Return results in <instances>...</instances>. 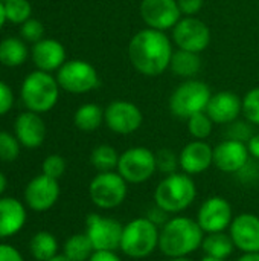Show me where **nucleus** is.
<instances>
[{"instance_id":"1","label":"nucleus","mask_w":259,"mask_h":261,"mask_svg":"<svg viewBox=\"0 0 259 261\" xmlns=\"http://www.w3.org/2000/svg\"><path fill=\"white\" fill-rule=\"evenodd\" d=\"M172 46L163 31L153 28L139 31L128 44L133 67L147 76L162 75L171 64Z\"/></svg>"},{"instance_id":"2","label":"nucleus","mask_w":259,"mask_h":261,"mask_svg":"<svg viewBox=\"0 0 259 261\" xmlns=\"http://www.w3.org/2000/svg\"><path fill=\"white\" fill-rule=\"evenodd\" d=\"M203 239L205 232L197 220L176 216L160 228L159 249L168 258L188 257L202 248Z\"/></svg>"},{"instance_id":"3","label":"nucleus","mask_w":259,"mask_h":261,"mask_svg":"<svg viewBox=\"0 0 259 261\" xmlns=\"http://www.w3.org/2000/svg\"><path fill=\"white\" fill-rule=\"evenodd\" d=\"M197 199V185L186 173H172L166 176L154 190V205L168 214L186 211Z\"/></svg>"},{"instance_id":"4","label":"nucleus","mask_w":259,"mask_h":261,"mask_svg":"<svg viewBox=\"0 0 259 261\" xmlns=\"http://www.w3.org/2000/svg\"><path fill=\"white\" fill-rule=\"evenodd\" d=\"M160 228H157L147 217H137L124 226L121 248L127 257L142 260L154 254L159 249Z\"/></svg>"},{"instance_id":"5","label":"nucleus","mask_w":259,"mask_h":261,"mask_svg":"<svg viewBox=\"0 0 259 261\" xmlns=\"http://www.w3.org/2000/svg\"><path fill=\"white\" fill-rule=\"evenodd\" d=\"M20 93L27 110L46 113L52 110L58 101L60 84L49 72L35 70L24 78Z\"/></svg>"},{"instance_id":"6","label":"nucleus","mask_w":259,"mask_h":261,"mask_svg":"<svg viewBox=\"0 0 259 261\" xmlns=\"http://www.w3.org/2000/svg\"><path fill=\"white\" fill-rule=\"evenodd\" d=\"M128 194V182L118 171L98 173L90 185L89 196L93 205L99 210L108 211L121 206Z\"/></svg>"},{"instance_id":"7","label":"nucleus","mask_w":259,"mask_h":261,"mask_svg":"<svg viewBox=\"0 0 259 261\" xmlns=\"http://www.w3.org/2000/svg\"><path fill=\"white\" fill-rule=\"evenodd\" d=\"M211 96V90L203 81L189 80L176 89L169 99V109L176 116L189 119L200 112H206Z\"/></svg>"},{"instance_id":"8","label":"nucleus","mask_w":259,"mask_h":261,"mask_svg":"<svg viewBox=\"0 0 259 261\" xmlns=\"http://www.w3.org/2000/svg\"><path fill=\"white\" fill-rule=\"evenodd\" d=\"M157 171L156 153L145 147H133L119 156L118 173L128 184H143L150 180Z\"/></svg>"},{"instance_id":"9","label":"nucleus","mask_w":259,"mask_h":261,"mask_svg":"<svg viewBox=\"0 0 259 261\" xmlns=\"http://www.w3.org/2000/svg\"><path fill=\"white\" fill-rule=\"evenodd\" d=\"M124 225L102 214L92 213L85 219V234L95 251H119Z\"/></svg>"},{"instance_id":"10","label":"nucleus","mask_w":259,"mask_h":261,"mask_svg":"<svg viewBox=\"0 0 259 261\" xmlns=\"http://www.w3.org/2000/svg\"><path fill=\"white\" fill-rule=\"evenodd\" d=\"M56 81L61 89L70 93H87L99 86L96 69L82 60L66 61L56 73Z\"/></svg>"},{"instance_id":"11","label":"nucleus","mask_w":259,"mask_h":261,"mask_svg":"<svg viewBox=\"0 0 259 261\" xmlns=\"http://www.w3.org/2000/svg\"><path fill=\"white\" fill-rule=\"evenodd\" d=\"M234 220V210L227 199L212 196L206 199L197 214V222L205 234L224 232Z\"/></svg>"},{"instance_id":"12","label":"nucleus","mask_w":259,"mask_h":261,"mask_svg":"<svg viewBox=\"0 0 259 261\" xmlns=\"http://www.w3.org/2000/svg\"><path fill=\"white\" fill-rule=\"evenodd\" d=\"M172 38L180 49L200 54L211 43V31L202 20L185 17L174 26Z\"/></svg>"},{"instance_id":"13","label":"nucleus","mask_w":259,"mask_h":261,"mask_svg":"<svg viewBox=\"0 0 259 261\" xmlns=\"http://www.w3.org/2000/svg\"><path fill=\"white\" fill-rule=\"evenodd\" d=\"M140 109L128 101H113L104 110L105 125L118 135H131L142 125Z\"/></svg>"},{"instance_id":"14","label":"nucleus","mask_w":259,"mask_h":261,"mask_svg":"<svg viewBox=\"0 0 259 261\" xmlns=\"http://www.w3.org/2000/svg\"><path fill=\"white\" fill-rule=\"evenodd\" d=\"M60 199V184L46 174L35 176L24 188L26 205L37 213L50 210Z\"/></svg>"},{"instance_id":"15","label":"nucleus","mask_w":259,"mask_h":261,"mask_svg":"<svg viewBox=\"0 0 259 261\" xmlns=\"http://www.w3.org/2000/svg\"><path fill=\"white\" fill-rule=\"evenodd\" d=\"M140 15L150 28L166 31L179 23L182 11L177 0H142Z\"/></svg>"},{"instance_id":"16","label":"nucleus","mask_w":259,"mask_h":261,"mask_svg":"<svg viewBox=\"0 0 259 261\" xmlns=\"http://www.w3.org/2000/svg\"><path fill=\"white\" fill-rule=\"evenodd\" d=\"M229 236L243 254L259 252V217L252 213L238 214L229 226Z\"/></svg>"},{"instance_id":"17","label":"nucleus","mask_w":259,"mask_h":261,"mask_svg":"<svg viewBox=\"0 0 259 261\" xmlns=\"http://www.w3.org/2000/svg\"><path fill=\"white\" fill-rule=\"evenodd\" d=\"M250 161L247 144L226 139L214 148V165L227 174H237Z\"/></svg>"},{"instance_id":"18","label":"nucleus","mask_w":259,"mask_h":261,"mask_svg":"<svg viewBox=\"0 0 259 261\" xmlns=\"http://www.w3.org/2000/svg\"><path fill=\"white\" fill-rule=\"evenodd\" d=\"M180 170L189 176L205 173L214 165V148L205 141H192L179 154Z\"/></svg>"},{"instance_id":"19","label":"nucleus","mask_w":259,"mask_h":261,"mask_svg":"<svg viewBox=\"0 0 259 261\" xmlns=\"http://www.w3.org/2000/svg\"><path fill=\"white\" fill-rule=\"evenodd\" d=\"M14 133L18 142L26 148H38L46 138V125L38 113L23 112L14 122Z\"/></svg>"},{"instance_id":"20","label":"nucleus","mask_w":259,"mask_h":261,"mask_svg":"<svg viewBox=\"0 0 259 261\" xmlns=\"http://www.w3.org/2000/svg\"><path fill=\"white\" fill-rule=\"evenodd\" d=\"M243 112V101L237 93L218 92L211 96L206 113L214 121V124H231Z\"/></svg>"},{"instance_id":"21","label":"nucleus","mask_w":259,"mask_h":261,"mask_svg":"<svg viewBox=\"0 0 259 261\" xmlns=\"http://www.w3.org/2000/svg\"><path fill=\"white\" fill-rule=\"evenodd\" d=\"M32 60L38 70L52 72L60 69L66 63L64 46L52 38H43L32 47Z\"/></svg>"},{"instance_id":"22","label":"nucleus","mask_w":259,"mask_h":261,"mask_svg":"<svg viewBox=\"0 0 259 261\" xmlns=\"http://www.w3.org/2000/svg\"><path fill=\"white\" fill-rule=\"evenodd\" d=\"M26 223L24 205L15 197H0V239L15 236Z\"/></svg>"},{"instance_id":"23","label":"nucleus","mask_w":259,"mask_h":261,"mask_svg":"<svg viewBox=\"0 0 259 261\" xmlns=\"http://www.w3.org/2000/svg\"><path fill=\"white\" fill-rule=\"evenodd\" d=\"M202 249H203L205 255H211V257L226 260L227 257L232 255V252L235 249V245H234L231 236L224 231V232L205 234Z\"/></svg>"},{"instance_id":"24","label":"nucleus","mask_w":259,"mask_h":261,"mask_svg":"<svg viewBox=\"0 0 259 261\" xmlns=\"http://www.w3.org/2000/svg\"><path fill=\"white\" fill-rule=\"evenodd\" d=\"M31 255L37 261H49L58 255V242L56 237L47 231L37 232L29 242Z\"/></svg>"},{"instance_id":"25","label":"nucleus","mask_w":259,"mask_h":261,"mask_svg":"<svg viewBox=\"0 0 259 261\" xmlns=\"http://www.w3.org/2000/svg\"><path fill=\"white\" fill-rule=\"evenodd\" d=\"M27 58L26 44L15 37H8L0 41V63L8 67H17Z\"/></svg>"},{"instance_id":"26","label":"nucleus","mask_w":259,"mask_h":261,"mask_svg":"<svg viewBox=\"0 0 259 261\" xmlns=\"http://www.w3.org/2000/svg\"><path fill=\"white\" fill-rule=\"evenodd\" d=\"M169 67L176 75L183 78H191L198 73L202 67V60L197 52L179 49L177 52L172 54Z\"/></svg>"},{"instance_id":"27","label":"nucleus","mask_w":259,"mask_h":261,"mask_svg":"<svg viewBox=\"0 0 259 261\" xmlns=\"http://www.w3.org/2000/svg\"><path fill=\"white\" fill-rule=\"evenodd\" d=\"M93 252L95 248L85 232L70 236L63 246V254L72 261H89Z\"/></svg>"},{"instance_id":"28","label":"nucleus","mask_w":259,"mask_h":261,"mask_svg":"<svg viewBox=\"0 0 259 261\" xmlns=\"http://www.w3.org/2000/svg\"><path fill=\"white\" fill-rule=\"evenodd\" d=\"M73 122L82 132H95L104 122V110L98 104H82L75 112Z\"/></svg>"},{"instance_id":"29","label":"nucleus","mask_w":259,"mask_h":261,"mask_svg":"<svg viewBox=\"0 0 259 261\" xmlns=\"http://www.w3.org/2000/svg\"><path fill=\"white\" fill-rule=\"evenodd\" d=\"M119 156L121 154H118V151L111 145L102 144V145H98L93 148V151L90 154V162L98 170V173L114 171V170H118Z\"/></svg>"},{"instance_id":"30","label":"nucleus","mask_w":259,"mask_h":261,"mask_svg":"<svg viewBox=\"0 0 259 261\" xmlns=\"http://www.w3.org/2000/svg\"><path fill=\"white\" fill-rule=\"evenodd\" d=\"M3 5L8 21L14 24H23L26 20L31 18L32 6L27 0H8Z\"/></svg>"},{"instance_id":"31","label":"nucleus","mask_w":259,"mask_h":261,"mask_svg":"<svg viewBox=\"0 0 259 261\" xmlns=\"http://www.w3.org/2000/svg\"><path fill=\"white\" fill-rule=\"evenodd\" d=\"M212 125L214 121L209 118L206 112H200L188 119V130L191 136L197 141H205L206 138H209L212 133Z\"/></svg>"},{"instance_id":"32","label":"nucleus","mask_w":259,"mask_h":261,"mask_svg":"<svg viewBox=\"0 0 259 261\" xmlns=\"http://www.w3.org/2000/svg\"><path fill=\"white\" fill-rule=\"evenodd\" d=\"M20 142L17 136L0 132V161L2 162H14L20 154Z\"/></svg>"},{"instance_id":"33","label":"nucleus","mask_w":259,"mask_h":261,"mask_svg":"<svg viewBox=\"0 0 259 261\" xmlns=\"http://www.w3.org/2000/svg\"><path fill=\"white\" fill-rule=\"evenodd\" d=\"M156 165L157 171L163 173L165 176H169L172 173H177V170L180 168V161L172 150L162 148L156 153Z\"/></svg>"},{"instance_id":"34","label":"nucleus","mask_w":259,"mask_h":261,"mask_svg":"<svg viewBox=\"0 0 259 261\" xmlns=\"http://www.w3.org/2000/svg\"><path fill=\"white\" fill-rule=\"evenodd\" d=\"M243 113L252 124L259 125V87L252 89L243 99Z\"/></svg>"},{"instance_id":"35","label":"nucleus","mask_w":259,"mask_h":261,"mask_svg":"<svg viewBox=\"0 0 259 261\" xmlns=\"http://www.w3.org/2000/svg\"><path fill=\"white\" fill-rule=\"evenodd\" d=\"M253 128L244 122V121H234L227 125V130H226V138L227 139H232V141H238V142H244L247 144L250 141V138L253 136Z\"/></svg>"},{"instance_id":"36","label":"nucleus","mask_w":259,"mask_h":261,"mask_svg":"<svg viewBox=\"0 0 259 261\" xmlns=\"http://www.w3.org/2000/svg\"><path fill=\"white\" fill-rule=\"evenodd\" d=\"M41 170H43V174L58 180L66 173V161L60 154H50L43 161Z\"/></svg>"},{"instance_id":"37","label":"nucleus","mask_w":259,"mask_h":261,"mask_svg":"<svg viewBox=\"0 0 259 261\" xmlns=\"http://www.w3.org/2000/svg\"><path fill=\"white\" fill-rule=\"evenodd\" d=\"M43 35H44V26L40 20L29 18L21 24V37L26 41L38 43L40 40H43Z\"/></svg>"},{"instance_id":"38","label":"nucleus","mask_w":259,"mask_h":261,"mask_svg":"<svg viewBox=\"0 0 259 261\" xmlns=\"http://www.w3.org/2000/svg\"><path fill=\"white\" fill-rule=\"evenodd\" d=\"M12 104H14V95L11 87L6 83L0 81V116L8 113Z\"/></svg>"},{"instance_id":"39","label":"nucleus","mask_w":259,"mask_h":261,"mask_svg":"<svg viewBox=\"0 0 259 261\" xmlns=\"http://www.w3.org/2000/svg\"><path fill=\"white\" fill-rule=\"evenodd\" d=\"M237 174L240 176V180H241V182H244V184H252V182H256L259 179V168L252 162V161H249Z\"/></svg>"},{"instance_id":"40","label":"nucleus","mask_w":259,"mask_h":261,"mask_svg":"<svg viewBox=\"0 0 259 261\" xmlns=\"http://www.w3.org/2000/svg\"><path fill=\"white\" fill-rule=\"evenodd\" d=\"M145 217H147L150 222H153L157 228H162V226L169 220V214H168L166 211H163L162 208L156 206V205H154L153 210H150V213H148Z\"/></svg>"},{"instance_id":"41","label":"nucleus","mask_w":259,"mask_h":261,"mask_svg":"<svg viewBox=\"0 0 259 261\" xmlns=\"http://www.w3.org/2000/svg\"><path fill=\"white\" fill-rule=\"evenodd\" d=\"M177 3H179L182 14L188 17H192L194 14H197L203 6V0H177Z\"/></svg>"},{"instance_id":"42","label":"nucleus","mask_w":259,"mask_h":261,"mask_svg":"<svg viewBox=\"0 0 259 261\" xmlns=\"http://www.w3.org/2000/svg\"><path fill=\"white\" fill-rule=\"evenodd\" d=\"M0 261H24L21 254L8 243H0Z\"/></svg>"},{"instance_id":"43","label":"nucleus","mask_w":259,"mask_h":261,"mask_svg":"<svg viewBox=\"0 0 259 261\" xmlns=\"http://www.w3.org/2000/svg\"><path fill=\"white\" fill-rule=\"evenodd\" d=\"M89 261H122L116 251H95Z\"/></svg>"},{"instance_id":"44","label":"nucleus","mask_w":259,"mask_h":261,"mask_svg":"<svg viewBox=\"0 0 259 261\" xmlns=\"http://www.w3.org/2000/svg\"><path fill=\"white\" fill-rule=\"evenodd\" d=\"M247 148H249V153L253 159H258L259 161V133L258 135H253L250 138V141L247 142Z\"/></svg>"},{"instance_id":"45","label":"nucleus","mask_w":259,"mask_h":261,"mask_svg":"<svg viewBox=\"0 0 259 261\" xmlns=\"http://www.w3.org/2000/svg\"><path fill=\"white\" fill-rule=\"evenodd\" d=\"M237 261H259V252H247V254H243Z\"/></svg>"},{"instance_id":"46","label":"nucleus","mask_w":259,"mask_h":261,"mask_svg":"<svg viewBox=\"0 0 259 261\" xmlns=\"http://www.w3.org/2000/svg\"><path fill=\"white\" fill-rule=\"evenodd\" d=\"M6 187H8V180H6V176L0 171V196L5 193V190H6Z\"/></svg>"},{"instance_id":"47","label":"nucleus","mask_w":259,"mask_h":261,"mask_svg":"<svg viewBox=\"0 0 259 261\" xmlns=\"http://www.w3.org/2000/svg\"><path fill=\"white\" fill-rule=\"evenodd\" d=\"M5 21H6V14H5V5H3V2H0V29L3 28Z\"/></svg>"},{"instance_id":"48","label":"nucleus","mask_w":259,"mask_h":261,"mask_svg":"<svg viewBox=\"0 0 259 261\" xmlns=\"http://www.w3.org/2000/svg\"><path fill=\"white\" fill-rule=\"evenodd\" d=\"M49 261H72L70 258H67L64 254H58V255H55L52 260H49Z\"/></svg>"},{"instance_id":"49","label":"nucleus","mask_w":259,"mask_h":261,"mask_svg":"<svg viewBox=\"0 0 259 261\" xmlns=\"http://www.w3.org/2000/svg\"><path fill=\"white\" fill-rule=\"evenodd\" d=\"M200 261H224V260H221V258H217V257H211V255H205L203 258Z\"/></svg>"},{"instance_id":"50","label":"nucleus","mask_w":259,"mask_h":261,"mask_svg":"<svg viewBox=\"0 0 259 261\" xmlns=\"http://www.w3.org/2000/svg\"><path fill=\"white\" fill-rule=\"evenodd\" d=\"M168 261H192L188 257H174V258H168Z\"/></svg>"},{"instance_id":"51","label":"nucleus","mask_w":259,"mask_h":261,"mask_svg":"<svg viewBox=\"0 0 259 261\" xmlns=\"http://www.w3.org/2000/svg\"><path fill=\"white\" fill-rule=\"evenodd\" d=\"M0 2H3V3H5V2H8V0H0Z\"/></svg>"}]
</instances>
